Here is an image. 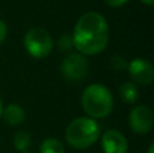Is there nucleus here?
Instances as JSON below:
<instances>
[{"label": "nucleus", "instance_id": "obj_1", "mask_svg": "<svg viewBox=\"0 0 154 153\" xmlns=\"http://www.w3.org/2000/svg\"><path fill=\"white\" fill-rule=\"evenodd\" d=\"M109 38L107 20L99 12H87L79 19L73 33V45L81 54L95 56L106 49Z\"/></svg>", "mask_w": 154, "mask_h": 153}, {"label": "nucleus", "instance_id": "obj_2", "mask_svg": "<svg viewBox=\"0 0 154 153\" xmlns=\"http://www.w3.org/2000/svg\"><path fill=\"white\" fill-rule=\"evenodd\" d=\"M81 105L91 118H106L111 114L114 99L109 89L103 84H92L82 92Z\"/></svg>", "mask_w": 154, "mask_h": 153}, {"label": "nucleus", "instance_id": "obj_3", "mask_svg": "<svg viewBox=\"0 0 154 153\" xmlns=\"http://www.w3.org/2000/svg\"><path fill=\"white\" fill-rule=\"evenodd\" d=\"M100 137V126L92 118L81 117L68 125L65 138L68 144L76 149H87L92 146Z\"/></svg>", "mask_w": 154, "mask_h": 153}, {"label": "nucleus", "instance_id": "obj_4", "mask_svg": "<svg viewBox=\"0 0 154 153\" xmlns=\"http://www.w3.org/2000/svg\"><path fill=\"white\" fill-rule=\"evenodd\" d=\"M24 48L31 57L43 58L53 50V38L48 30L42 27H32L24 35Z\"/></svg>", "mask_w": 154, "mask_h": 153}, {"label": "nucleus", "instance_id": "obj_5", "mask_svg": "<svg viewBox=\"0 0 154 153\" xmlns=\"http://www.w3.org/2000/svg\"><path fill=\"white\" fill-rule=\"evenodd\" d=\"M61 73L68 81H80L88 73V62L81 54H69L61 64Z\"/></svg>", "mask_w": 154, "mask_h": 153}, {"label": "nucleus", "instance_id": "obj_6", "mask_svg": "<svg viewBox=\"0 0 154 153\" xmlns=\"http://www.w3.org/2000/svg\"><path fill=\"white\" fill-rule=\"evenodd\" d=\"M130 127L138 134H146L153 127V113L147 106H138L133 108L128 115Z\"/></svg>", "mask_w": 154, "mask_h": 153}, {"label": "nucleus", "instance_id": "obj_7", "mask_svg": "<svg viewBox=\"0 0 154 153\" xmlns=\"http://www.w3.org/2000/svg\"><path fill=\"white\" fill-rule=\"evenodd\" d=\"M127 68L134 81H137L138 84H142V86L152 84L154 79V70L153 65L149 61H146L143 58H137L133 60L130 64H127Z\"/></svg>", "mask_w": 154, "mask_h": 153}, {"label": "nucleus", "instance_id": "obj_8", "mask_svg": "<svg viewBox=\"0 0 154 153\" xmlns=\"http://www.w3.org/2000/svg\"><path fill=\"white\" fill-rule=\"evenodd\" d=\"M101 146L104 153H126L128 149L126 137L115 129L107 130L101 136Z\"/></svg>", "mask_w": 154, "mask_h": 153}, {"label": "nucleus", "instance_id": "obj_9", "mask_svg": "<svg viewBox=\"0 0 154 153\" xmlns=\"http://www.w3.org/2000/svg\"><path fill=\"white\" fill-rule=\"evenodd\" d=\"M3 118L11 126H18L24 121V110L19 105H10L3 110Z\"/></svg>", "mask_w": 154, "mask_h": 153}, {"label": "nucleus", "instance_id": "obj_10", "mask_svg": "<svg viewBox=\"0 0 154 153\" xmlns=\"http://www.w3.org/2000/svg\"><path fill=\"white\" fill-rule=\"evenodd\" d=\"M119 94H120V96H122V99L127 103H135L139 96L138 88H137V86L133 81H126V83H123L122 86H120Z\"/></svg>", "mask_w": 154, "mask_h": 153}, {"label": "nucleus", "instance_id": "obj_11", "mask_svg": "<svg viewBox=\"0 0 154 153\" xmlns=\"http://www.w3.org/2000/svg\"><path fill=\"white\" fill-rule=\"evenodd\" d=\"M41 153H65V148L56 138H46L39 148Z\"/></svg>", "mask_w": 154, "mask_h": 153}, {"label": "nucleus", "instance_id": "obj_12", "mask_svg": "<svg viewBox=\"0 0 154 153\" xmlns=\"http://www.w3.org/2000/svg\"><path fill=\"white\" fill-rule=\"evenodd\" d=\"M30 144H31V140H30V136L27 132H18L14 137V146L20 152H26Z\"/></svg>", "mask_w": 154, "mask_h": 153}, {"label": "nucleus", "instance_id": "obj_13", "mask_svg": "<svg viewBox=\"0 0 154 153\" xmlns=\"http://www.w3.org/2000/svg\"><path fill=\"white\" fill-rule=\"evenodd\" d=\"M109 65H111V68H114V69H116V70H122V69H125V68H127V62L120 56L112 57L111 61H109Z\"/></svg>", "mask_w": 154, "mask_h": 153}, {"label": "nucleus", "instance_id": "obj_14", "mask_svg": "<svg viewBox=\"0 0 154 153\" xmlns=\"http://www.w3.org/2000/svg\"><path fill=\"white\" fill-rule=\"evenodd\" d=\"M60 49H61L62 52H68L69 49H72L73 46V38L68 37V35H64V37H61V39H60Z\"/></svg>", "mask_w": 154, "mask_h": 153}, {"label": "nucleus", "instance_id": "obj_15", "mask_svg": "<svg viewBox=\"0 0 154 153\" xmlns=\"http://www.w3.org/2000/svg\"><path fill=\"white\" fill-rule=\"evenodd\" d=\"M106 2L107 5H109V7H122V5H125L126 3L128 2V0H104Z\"/></svg>", "mask_w": 154, "mask_h": 153}, {"label": "nucleus", "instance_id": "obj_16", "mask_svg": "<svg viewBox=\"0 0 154 153\" xmlns=\"http://www.w3.org/2000/svg\"><path fill=\"white\" fill-rule=\"evenodd\" d=\"M5 37H7V26L3 20H0V45L4 42Z\"/></svg>", "mask_w": 154, "mask_h": 153}, {"label": "nucleus", "instance_id": "obj_17", "mask_svg": "<svg viewBox=\"0 0 154 153\" xmlns=\"http://www.w3.org/2000/svg\"><path fill=\"white\" fill-rule=\"evenodd\" d=\"M141 2L146 5H153L154 4V0H141Z\"/></svg>", "mask_w": 154, "mask_h": 153}, {"label": "nucleus", "instance_id": "obj_18", "mask_svg": "<svg viewBox=\"0 0 154 153\" xmlns=\"http://www.w3.org/2000/svg\"><path fill=\"white\" fill-rule=\"evenodd\" d=\"M147 153H154V145H153V144L149 146V151H147Z\"/></svg>", "mask_w": 154, "mask_h": 153}, {"label": "nucleus", "instance_id": "obj_19", "mask_svg": "<svg viewBox=\"0 0 154 153\" xmlns=\"http://www.w3.org/2000/svg\"><path fill=\"white\" fill-rule=\"evenodd\" d=\"M3 113V105H2V99H0V115H2Z\"/></svg>", "mask_w": 154, "mask_h": 153}, {"label": "nucleus", "instance_id": "obj_20", "mask_svg": "<svg viewBox=\"0 0 154 153\" xmlns=\"http://www.w3.org/2000/svg\"><path fill=\"white\" fill-rule=\"evenodd\" d=\"M22 153H27V152H22Z\"/></svg>", "mask_w": 154, "mask_h": 153}]
</instances>
